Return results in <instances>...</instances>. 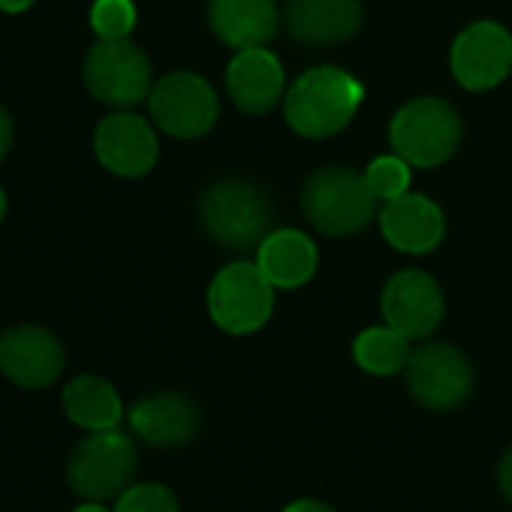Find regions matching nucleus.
I'll return each mask as SVG.
<instances>
[{"label": "nucleus", "mask_w": 512, "mask_h": 512, "mask_svg": "<svg viewBox=\"0 0 512 512\" xmlns=\"http://www.w3.org/2000/svg\"><path fill=\"white\" fill-rule=\"evenodd\" d=\"M208 25L220 43L241 52L266 46L281 25V13L275 0H211Z\"/></svg>", "instance_id": "f3484780"}, {"label": "nucleus", "mask_w": 512, "mask_h": 512, "mask_svg": "<svg viewBox=\"0 0 512 512\" xmlns=\"http://www.w3.org/2000/svg\"><path fill=\"white\" fill-rule=\"evenodd\" d=\"M353 356H356L359 368H365L368 374L389 377V374L404 371V365L410 359V338H404L392 326H374L356 338Z\"/></svg>", "instance_id": "412c9836"}, {"label": "nucleus", "mask_w": 512, "mask_h": 512, "mask_svg": "<svg viewBox=\"0 0 512 512\" xmlns=\"http://www.w3.org/2000/svg\"><path fill=\"white\" fill-rule=\"evenodd\" d=\"M133 431L154 446H181L199 431V407L178 392H157L133 404Z\"/></svg>", "instance_id": "a211bd4d"}, {"label": "nucleus", "mask_w": 512, "mask_h": 512, "mask_svg": "<svg viewBox=\"0 0 512 512\" xmlns=\"http://www.w3.org/2000/svg\"><path fill=\"white\" fill-rule=\"evenodd\" d=\"M452 76L467 91H488L512 70V37L497 22H476L452 43Z\"/></svg>", "instance_id": "9d476101"}, {"label": "nucleus", "mask_w": 512, "mask_h": 512, "mask_svg": "<svg viewBox=\"0 0 512 512\" xmlns=\"http://www.w3.org/2000/svg\"><path fill=\"white\" fill-rule=\"evenodd\" d=\"M64 413L88 431H106L121 422L124 410L112 383L94 374H82L64 389Z\"/></svg>", "instance_id": "aec40b11"}, {"label": "nucleus", "mask_w": 512, "mask_h": 512, "mask_svg": "<svg viewBox=\"0 0 512 512\" xmlns=\"http://www.w3.org/2000/svg\"><path fill=\"white\" fill-rule=\"evenodd\" d=\"M76 512H109V509H106L103 503H97V500H88V503H82Z\"/></svg>", "instance_id": "c85d7f7f"}, {"label": "nucleus", "mask_w": 512, "mask_h": 512, "mask_svg": "<svg viewBox=\"0 0 512 512\" xmlns=\"http://www.w3.org/2000/svg\"><path fill=\"white\" fill-rule=\"evenodd\" d=\"M256 266L272 287L296 290L317 272V244L299 229H275L256 250Z\"/></svg>", "instance_id": "6ab92c4d"}, {"label": "nucleus", "mask_w": 512, "mask_h": 512, "mask_svg": "<svg viewBox=\"0 0 512 512\" xmlns=\"http://www.w3.org/2000/svg\"><path fill=\"white\" fill-rule=\"evenodd\" d=\"M199 220L208 238L229 250H260L275 232V211L266 193L241 178L211 184L199 202Z\"/></svg>", "instance_id": "f257e3e1"}, {"label": "nucleus", "mask_w": 512, "mask_h": 512, "mask_svg": "<svg viewBox=\"0 0 512 512\" xmlns=\"http://www.w3.org/2000/svg\"><path fill=\"white\" fill-rule=\"evenodd\" d=\"M380 229L404 253H428L443 241L446 220L437 202L419 193H401L380 208Z\"/></svg>", "instance_id": "dca6fc26"}, {"label": "nucleus", "mask_w": 512, "mask_h": 512, "mask_svg": "<svg viewBox=\"0 0 512 512\" xmlns=\"http://www.w3.org/2000/svg\"><path fill=\"white\" fill-rule=\"evenodd\" d=\"M136 464H139L136 446L124 431L118 428L94 431L88 440H82L73 449L67 464V482L79 497L103 503L127 491Z\"/></svg>", "instance_id": "39448f33"}, {"label": "nucleus", "mask_w": 512, "mask_h": 512, "mask_svg": "<svg viewBox=\"0 0 512 512\" xmlns=\"http://www.w3.org/2000/svg\"><path fill=\"white\" fill-rule=\"evenodd\" d=\"M389 139L395 154L404 157L410 166L431 169L455 154L461 142V118L449 103L422 97L395 112L389 124Z\"/></svg>", "instance_id": "20e7f679"}, {"label": "nucleus", "mask_w": 512, "mask_h": 512, "mask_svg": "<svg viewBox=\"0 0 512 512\" xmlns=\"http://www.w3.org/2000/svg\"><path fill=\"white\" fill-rule=\"evenodd\" d=\"M0 371L16 386L46 389L64 371V347L43 326H19L0 335Z\"/></svg>", "instance_id": "9b49d317"}, {"label": "nucleus", "mask_w": 512, "mask_h": 512, "mask_svg": "<svg viewBox=\"0 0 512 512\" xmlns=\"http://www.w3.org/2000/svg\"><path fill=\"white\" fill-rule=\"evenodd\" d=\"M404 380L413 401L434 413L461 407L473 392V368L467 356L440 341H428L410 353L404 365Z\"/></svg>", "instance_id": "0eeeda50"}, {"label": "nucleus", "mask_w": 512, "mask_h": 512, "mask_svg": "<svg viewBox=\"0 0 512 512\" xmlns=\"http://www.w3.org/2000/svg\"><path fill=\"white\" fill-rule=\"evenodd\" d=\"M4 214H7V196H4V190H0V220H4Z\"/></svg>", "instance_id": "c756f323"}, {"label": "nucleus", "mask_w": 512, "mask_h": 512, "mask_svg": "<svg viewBox=\"0 0 512 512\" xmlns=\"http://www.w3.org/2000/svg\"><path fill=\"white\" fill-rule=\"evenodd\" d=\"M365 181L371 187V193L383 202L407 193L410 187V163L404 157H377L368 169H365Z\"/></svg>", "instance_id": "5701e85b"}, {"label": "nucleus", "mask_w": 512, "mask_h": 512, "mask_svg": "<svg viewBox=\"0 0 512 512\" xmlns=\"http://www.w3.org/2000/svg\"><path fill=\"white\" fill-rule=\"evenodd\" d=\"M85 85L100 103L136 106L151 91V61L127 37L100 40L85 58Z\"/></svg>", "instance_id": "6e6552de"}, {"label": "nucleus", "mask_w": 512, "mask_h": 512, "mask_svg": "<svg viewBox=\"0 0 512 512\" xmlns=\"http://www.w3.org/2000/svg\"><path fill=\"white\" fill-rule=\"evenodd\" d=\"M94 148L100 163L124 178H139L157 163V136L145 118L133 112H118L100 121Z\"/></svg>", "instance_id": "ddd939ff"}, {"label": "nucleus", "mask_w": 512, "mask_h": 512, "mask_svg": "<svg viewBox=\"0 0 512 512\" xmlns=\"http://www.w3.org/2000/svg\"><path fill=\"white\" fill-rule=\"evenodd\" d=\"M302 211L323 235L362 232L377 214V196L365 175L341 166L314 172L302 190Z\"/></svg>", "instance_id": "7ed1b4c3"}, {"label": "nucleus", "mask_w": 512, "mask_h": 512, "mask_svg": "<svg viewBox=\"0 0 512 512\" xmlns=\"http://www.w3.org/2000/svg\"><path fill=\"white\" fill-rule=\"evenodd\" d=\"M91 28L100 40H124L136 28L133 0H94Z\"/></svg>", "instance_id": "4be33fe9"}, {"label": "nucleus", "mask_w": 512, "mask_h": 512, "mask_svg": "<svg viewBox=\"0 0 512 512\" xmlns=\"http://www.w3.org/2000/svg\"><path fill=\"white\" fill-rule=\"evenodd\" d=\"M115 512H178V500L166 485L142 482L118 497Z\"/></svg>", "instance_id": "b1692460"}, {"label": "nucleus", "mask_w": 512, "mask_h": 512, "mask_svg": "<svg viewBox=\"0 0 512 512\" xmlns=\"http://www.w3.org/2000/svg\"><path fill=\"white\" fill-rule=\"evenodd\" d=\"M362 97L365 88L347 70L314 67L305 76H299L290 88L284 100L287 121L296 133L308 139H326L353 121Z\"/></svg>", "instance_id": "f03ea898"}, {"label": "nucleus", "mask_w": 512, "mask_h": 512, "mask_svg": "<svg viewBox=\"0 0 512 512\" xmlns=\"http://www.w3.org/2000/svg\"><path fill=\"white\" fill-rule=\"evenodd\" d=\"M31 4L34 0H0V10L4 13H25V10H31Z\"/></svg>", "instance_id": "cd10ccee"}, {"label": "nucleus", "mask_w": 512, "mask_h": 512, "mask_svg": "<svg viewBox=\"0 0 512 512\" xmlns=\"http://www.w3.org/2000/svg\"><path fill=\"white\" fill-rule=\"evenodd\" d=\"M275 308V287L256 263L226 266L208 290L211 320L229 335H250L263 329Z\"/></svg>", "instance_id": "423d86ee"}, {"label": "nucleus", "mask_w": 512, "mask_h": 512, "mask_svg": "<svg viewBox=\"0 0 512 512\" xmlns=\"http://www.w3.org/2000/svg\"><path fill=\"white\" fill-rule=\"evenodd\" d=\"M10 145H13V118L4 106H0V160L7 157Z\"/></svg>", "instance_id": "a878e982"}, {"label": "nucleus", "mask_w": 512, "mask_h": 512, "mask_svg": "<svg viewBox=\"0 0 512 512\" xmlns=\"http://www.w3.org/2000/svg\"><path fill=\"white\" fill-rule=\"evenodd\" d=\"M497 482H500V491L503 497L512 503V449L500 458V467H497Z\"/></svg>", "instance_id": "393cba45"}, {"label": "nucleus", "mask_w": 512, "mask_h": 512, "mask_svg": "<svg viewBox=\"0 0 512 512\" xmlns=\"http://www.w3.org/2000/svg\"><path fill=\"white\" fill-rule=\"evenodd\" d=\"M148 103L160 130L178 139H196L217 121V94L196 73H169L151 88Z\"/></svg>", "instance_id": "1a4fd4ad"}, {"label": "nucleus", "mask_w": 512, "mask_h": 512, "mask_svg": "<svg viewBox=\"0 0 512 512\" xmlns=\"http://www.w3.org/2000/svg\"><path fill=\"white\" fill-rule=\"evenodd\" d=\"M284 25L305 46H335L350 40L362 25L359 0H287Z\"/></svg>", "instance_id": "4468645a"}, {"label": "nucleus", "mask_w": 512, "mask_h": 512, "mask_svg": "<svg viewBox=\"0 0 512 512\" xmlns=\"http://www.w3.org/2000/svg\"><path fill=\"white\" fill-rule=\"evenodd\" d=\"M386 326L410 341L428 338L443 320V293L425 272H398L383 290Z\"/></svg>", "instance_id": "f8f14e48"}, {"label": "nucleus", "mask_w": 512, "mask_h": 512, "mask_svg": "<svg viewBox=\"0 0 512 512\" xmlns=\"http://www.w3.org/2000/svg\"><path fill=\"white\" fill-rule=\"evenodd\" d=\"M226 91L241 112L263 115L284 97V67L263 46L241 49L226 67Z\"/></svg>", "instance_id": "2eb2a0df"}, {"label": "nucleus", "mask_w": 512, "mask_h": 512, "mask_svg": "<svg viewBox=\"0 0 512 512\" xmlns=\"http://www.w3.org/2000/svg\"><path fill=\"white\" fill-rule=\"evenodd\" d=\"M284 512H335V509L326 506V503H320V500H296Z\"/></svg>", "instance_id": "bb28decb"}]
</instances>
